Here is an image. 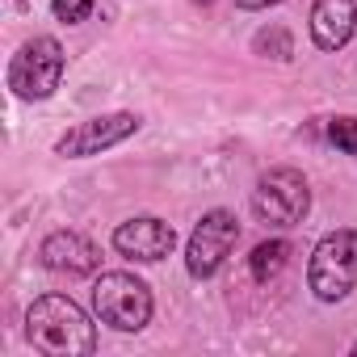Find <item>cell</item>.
Masks as SVG:
<instances>
[{
  "mask_svg": "<svg viewBox=\"0 0 357 357\" xmlns=\"http://www.w3.org/2000/svg\"><path fill=\"white\" fill-rule=\"evenodd\" d=\"M151 307H155V303H151V290H147V282L135 278V273L114 269V273H101V278L93 282V311H97L101 324H109V328H118V332H139V328H147Z\"/></svg>",
  "mask_w": 357,
  "mask_h": 357,
  "instance_id": "3957f363",
  "label": "cell"
},
{
  "mask_svg": "<svg viewBox=\"0 0 357 357\" xmlns=\"http://www.w3.org/2000/svg\"><path fill=\"white\" fill-rule=\"evenodd\" d=\"M307 26H311V43L319 51H340V47H349V38L357 30V5L353 0H315Z\"/></svg>",
  "mask_w": 357,
  "mask_h": 357,
  "instance_id": "30bf717a",
  "label": "cell"
},
{
  "mask_svg": "<svg viewBox=\"0 0 357 357\" xmlns=\"http://www.w3.org/2000/svg\"><path fill=\"white\" fill-rule=\"evenodd\" d=\"M252 51L265 55V59L286 63V59H294V38H290V30H282V26H265V30H257Z\"/></svg>",
  "mask_w": 357,
  "mask_h": 357,
  "instance_id": "7c38bea8",
  "label": "cell"
},
{
  "mask_svg": "<svg viewBox=\"0 0 357 357\" xmlns=\"http://www.w3.org/2000/svg\"><path fill=\"white\" fill-rule=\"evenodd\" d=\"M97 0H51V13L63 22V26H80L89 13H93Z\"/></svg>",
  "mask_w": 357,
  "mask_h": 357,
  "instance_id": "5bb4252c",
  "label": "cell"
},
{
  "mask_svg": "<svg viewBox=\"0 0 357 357\" xmlns=\"http://www.w3.org/2000/svg\"><path fill=\"white\" fill-rule=\"evenodd\" d=\"M290 261V244L286 240H261L252 252H248V273L252 282H273Z\"/></svg>",
  "mask_w": 357,
  "mask_h": 357,
  "instance_id": "8fae6325",
  "label": "cell"
},
{
  "mask_svg": "<svg viewBox=\"0 0 357 357\" xmlns=\"http://www.w3.org/2000/svg\"><path fill=\"white\" fill-rule=\"evenodd\" d=\"M26 340L47 357H89L97 349V328L68 294H43L26 311Z\"/></svg>",
  "mask_w": 357,
  "mask_h": 357,
  "instance_id": "6da1fadb",
  "label": "cell"
},
{
  "mask_svg": "<svg viewBox=\"0 0 357 357\" xmlns=\"http://www.w3.org/2000/svg\"><path fill=\"white\" fill-rule=\"evenodd\" d=\"M194 5H211V0H194Z\"/></svg>",
  "mask_w": 357,
  "mask_h": 357,
  "instance_id": "2e32d148",
  "label": "cell"
},
{
  "mask_svg": "<svg viewBox=\"0 0 357 357\" xmlns=\"http://www.w3.org/2000/svg\"><path fill=\"white\" fill-rule=\"evenodd\" d=\"M59 80H63V47L51 34H38V38L22 43L17 55L9 59V89L22 101H47V97H55Z\"/></svg>",
  "mask_w": 357,
  "mask_h": 357,
  "instance_id": "5b68a950",
  "label": "cell"
},
{
  "mask_svg": "<svg viewBox=\"0 0 357 357\" xmlns=\"http://www.w3.org/2000/svg\"><path fill=\"white\" fill-rule=\"evenodd\" d=\"M248 206L269 227H298L307 219V211H311V185H307V176L298 168L282 164V168H269V172L257 176Z\"/></svg>",
  "mask_w": 357,
  "mask_h": 357,
  "instance_id": "7a4b0ae2",
  "label": "cell"
},
{
  "mask_svg": "<svg viewBox=\"0 0 357 357\" xmlns=\"http://www.w3.org/2000/svg\"><path fill=\"white\" fill-rule=\"evenodd\" d=\"M38 261L51 269V273H68V278H89L97 273L101 265V248L80 236V231H51L43 244H38Z\"/></svg>",
  "mask_w": 357,
  "mask_h": 357,
  "instance_id": "9c48e42d",
  "label": "cell"
},
{
  "mask_svg": "<svg viewBox=\"0 0 357 357\" xmlns=\"http://www.w3.org/2000/svg\"><path fill=\"white\" fill-rule=\"evenodd\" d=\"M114 248L126 261L151 265V261H164L176 248V231H172V223H164L155 215H135V219L114 227Z\"/></svg>",
  "mask_w": 357,
  "mask_h": 357,
  "instance_id": "ba28073f",
  "label": "cell"
},
{
  "mask_svg": "<svg viewBox=\"0 0 357 357\" xmlns=\"http://www.w3.org/2000/svg\"><path fill=\"white\" fill-rule=\"evenodd\" d=\"M307 282L319 303H340L357 286V231H349V227L328 231L311 252Z\"/></svg>",
  "mask_w": 357,
  "mask_h": 357,
  "instance_id": "277c9868",
  "label": "cell"
},
{
  "mask_svg": "<svg viewBox=\"0 0 357 357\" xmlns=\"http://www.w3.org/2000/svg\"><path fill=\"white\" fill-rule=\"evenodd\" d=\"M353 353H357V340H353Z\"/></svg>",
  "mask_w": 357,
  "mask_h": 357,
  "instance_id": "e0dca14e",
  "label": "cell"
},
{
  "mask_svg": "<svg viewBox=\"0 0 357 357\" xmlns=\"http://www.w3.org/2000/svg\"><path fill=\"white\" fill-rule=\"evenodd\" d=\"M328 139H332L344 155H357V118H353V114L332 118V122H328Z\"/></svg>",
  "mask_w": 357,
  "mask_h": 357,
  "instance_id": "4fadbf2b",
  "label": "cell"
},
{
  "mask_svg": "<svg viewBox=\"0 0 357 357\" xmlns=\"http://www.w3.org/2000/svg\"><path fill=\"white\" fill-rule=\"evenodd\" d=\"M273 5H286V0H236V9H244V13H261V9H273Z\"/></svg>",
  "mask_w": 357,
  "mask_h": 357,
  "instance_id": "9a60e30c",
  "label": "cell"
},
{
  "mask_svg": "<svg viewBox=\"0 0 357 357\" xmlns=\"http://www.w3.org/2000/svg\"><path fill=\"white\" fill-rule=\"evenodd\" d=\"M236 240H240V223H236V215L223 211V206H219V211H206L202 223L194 227L190 244H185V269H190V278H198V282L215 278V273L227 265Z\"/></svg>",
  "mask_w": 357,
  "mask_h": 357,
  "instance_id": "8992f818",
  "label": "cell"
},
{
  "mask_svg": "<svg viewBox=\"0 0 357 357\" xmlns=\"http://www.w3.org/2000/svg\"><path fill=\"white\" fill-rule=\"evenodd\" d=\"M139 126H143V118H139V114H126V109H118V114H101V118H89V122H76L68 135L55 139V155H63V160L101 155V151L126 143Z\"/></svg>",
  "mask_w": 357,
  "mask_h": 357,
  "instance_id": "52a82bcc",
  "label": "cell"
}]
</instances>
